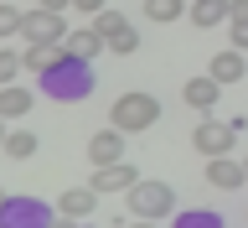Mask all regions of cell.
I'll use <instances>...</instances> for the list:
<instances>
[{
    "mask_svg": "<svg viewBox=\"0 0 248 228\" xmlns=\"http://www.w3.org/2000/svg\"><path fill=\"white\" fill-rule=\"evenodd\" d=\"M36 83H42L46 99L78 104V99H88V93H93V68H88V57H73V52H62V47H57L52 62L36 73Z\"/></svg>",
    "mask_w": 248,
    "mask_h": 228,
    "instance_id": "6da1fadb",
    "label": "cell"
},
{
    "mask_svg": "<svg viewBox=\"0 0 248 228\" xmlns=\"http://www.w3.org/2000/svg\"><path fill=\"white\" fill-rule=\"evenodd\" d=\"M160 120V99L155 93H124V99H114V109H108V124L119 130V135H135V130H150V124Z\"/></svg>",
    "mask_w": 248,
    "mask_h": 228,
    "instance_id": "7a4b0ae2",
    "label": "cell"
},
{
    "mask_svg": "<svg viewBox=\"0 0 248 228\" xmlns=\"http://www.w3.org/2000/svg\"><path fill=\"white\" fill-rule=\"evenodd\" d=\"M170 208H176V192H170V182H135V187H129V213L145 218V223H160V218H170Z\"/></svg>",
    "mask_w": 248,
    "mask_h": 228,
    "instance_id": "3957f363",
    "label": "cell"
},
{
    "mask_svg": "<svg viewBox=\"0 0 248 228\" xmlns=\"http://www.w3.org/2000/svg\"><path fill=\"white\" fill-rule=\"evenodd\" d=\"M21 31H26L31 47H62V36H67V21H62V11H26L21 16Z\"/></svg>",
    "mask_w": 248,
    "mask_h": 228,
    "instance_id": "277c9868",
    "label": "cell"
},
{
    "mask_svg": "<svg viewBox=\"0 0 248 228\" xmlns=\"http://www.w3.org/2000/svg\"><path fill=\"white\" fill-rule=\"evenodd\" d=\"M52 208L42 197H5L0 202V228H46Z\"/></svg>",
    "mask_w": 248,
    "mask_h": 228,
    "instance_id": "5b68a950",
    "label": "cell"
},
{
    "mask_svg": "<svg viewBox=\"0 0 248 228\" xmlns=\"http://www.w3.org/2000/svg\"><path fill=\"white\" fill-rule=\"evenodd\" d=\"M191 145H197L202 156H228V151H232V124H217V120H202L197 130H191Z\"/></svg>",
    "mask_w": 248,
    "mask_h": 228,
    "instance_id": "8992f818",
    "label": "cell"
},
{
    "mask_svg": "<svg viewBox=\"0 0 248 228\" xmlns=\"http://www.w3.org/2000/svg\"><path fill=\"white\" fill-rule=\"evenodd\" d=\"M140 182V171L129 161H108V166H93V192H129Z\"/></svg>",
    "mask_w": 248,
    "mask_h": 228,
    "instance_id": "52a82bcc",
    "label": "cell"
},
{
    "mask_svg": "<svg viewBox=\"0 0 248 228\" xmlns=\"http://www.w3.org/2000/svg\"><path fill=\"white\" fill-rule=\"evenodd\" d=\"M88 161L93 166H108V161H124V135L108 124V130H98V135L88 140Z\"/></svg>",
    "mask_w": 248,
    "mask_h": 228,
    "instance_id": "ba28073f",
    "label": "cell"
},
{
    "mask_svg": "<svg viewBox=\"0 0 248 228\" xmlns=\"http://www.w3.org/2000/svg\"><path fill=\"white\" fill-rule=\"evenodd\" d=\"M93 208H98V192H93V187H67V192L57 197V213L62 218H78V223L93 218Z\"/></svg>",
    "mask_w": 248,
    "mask_h": 228,
    "instance_id": "9c48e42d",
    "label": "cell"
},
{
    "mask_svg": "<svg viewBox=\"0 0 248 228\" xmlns=\"http://www.w3.org/2000/svg\"><path fill=\"white\" fill-rule=\"evenodd\" d=\"M207 182L232 192V187H243V161H232V156H207Z\"/></svg>",
    "mask_w": 248,
    "mask_h": 228,
    "instance_id": "30bf717a",
    "label": "cell"
},
{
    "mask_svg": "<svg viewBox=\"0 0 248 228\" xmlns=\"http://www.w3.org/2000/svg\"><path fill=\"white\" fill-rule=\"evenodd\" d=\"M181 99L191 109H202V114H207V109L217 104V99H222V83H212V78L202 73V78H186V88H181Z\"/></svg>",
    "mask_w": 248,
    "mask_h": 228,
    "instance_id": "8fae6325",
    "label": "cell"
},
{
    "mask_svg": "<svg viewBox=\"0 0 248 228\" xmlns=\"http://www.w3.org/2000/svg\"><path fill=\"white\" fill-rule=\"evenodd\" d=\"M243 73H248V62H243V52H238V47L217 52V57H212V68H207V78H212V83H238Z\"/></svg>",
    "mask_w": 248,
    "mask_h": 228,
    "instance_id": "7c38bea8",
    "label": "cell"
},
{
    "mask_svg": "<svg viewBox=\"0 0 248 228\" xmlns=\"http://www.w3.org/2000/svg\"><path fill=\"white\" fill-rule=\"evenodd\" d=\"M31 88H21V83H0V120H21V114H31Z\"/></svg>",
    "mask_w": 248,
    "mask_h": 228,
    "instance_id": "4fadbf2b",
    "label": "cell"
},
{
    "mask_svg": "<svg viewBox=\"0 0 248 228\" xmlns=\"http://www.w3.org/2000/svg\"><path fill=\"white\" fill-rule=\"evenodd\" d=\"M228 11H232V0H191V26H202V31H212L217 21H228Z\"/></svg>",
    "mask_w": 248,
    "mask_h": 228,
    "instance_id": "5bb4252c",
    "label": "cell"
},
{
    "mask_svg": "<svg viewBox=\"0 0 248 228\" xmlns=\"http://www.w3.org/2000/svg\"><path fill=\"white\" fill-rule=\"evenodd\" d=\"M62 52H73V57H98V52H104V36H98L93 26L67 31V36H62Z\"/></svg>",
    "mask_w": 248,
    "mask_h": 228,
    "instance_id": "9a60e30c",
    "label": "cell"
},
{
    "mask_svg": "<svg viewBox=\"0 0 248 228\" xmlns=\"http://www.w3.org/2000/svg\"><path fill=\"white\" fill-rule=\"evenodd\" d=\"M0 151L11 156V161H26V156H36V135H31V130H11Z\"/></svg>",
    "mask_w": 248,
    "mask_h": 228,
    "instance_id": "2e32d148",
    "label": "cell"
},
{
    "mask_svg": "<svg viewBox=\"0 0 248 228\" xmlns=\"http://www.w3.org/2000/svg\"><path fill=\"white\" fill-rule=\"evenodd\" d=\"M228 26H232V47H238V52H248V0H232Z\"/></svg>",
    "mask_w": 248,
    "mask_h": 228,
    "instance_id": "e0dca14e",
    "label": "cell"
},
{
    "mask_svg": "<svg viewBox=\"0 0 248 228\" xmlns=\"http://www.w3.org/2000/svg\"><path fill=\"white\" fill-rule=\"evenodd\" d=\"M145 16L160 21V26H170L176 16H186V0H145Z\"/></svg>",
    "mask_w": 248,
    "mask_h": 228,
    "instance_id": "ac0fdd59",
    "label": "cell"
},
{
    "mask_svg": "<svg viewBox=\"0 0 248 228\" xmlns=\"http://www.w3.org/2000/svg\"><path fill=\"white\" fill-rule=\"evenodd\" d=\"M124 26H129V16H124V11H108V5H104L98 16H93V31H98L104 42L114 36V31H124Z\"/></svg>",
    "mask_w": 248,
    "mask_h": 228,
    "instance_id": "d6986e66",
    "label": "cell"
},
{
    "mask_svg": "<svg viewBox=\"0 0 248 228\" xmlns=\"http://www.w3.org/2000/svg\"><path fill=\"white\" fill-rule=\"evenodd\" d=\"M176 228H222V213H207V208H186L176 218Z\"/></svg>",
    "mask_w": 248,
    "mask_h": 228,
    "instance_id": "ffe728a7",
    "label": "cell"
},
{
    "mask_svg": "<svg viewBox=\"0 0 248 228\" xmlns=\"http://www.w3.org/2000/svg\"><path fill=\"white\" fill-rule=\"evenodd\" d=\"M21 16H26V11H16L11 0H0V42H5V36H16V31H21Z\"/></svg>",
    "mask_w": 248,
    "mask_h": 228,
    "instance_id": "44dd1931",
    "label": "cell"
},
{
    "mask_svg": "<svg viewBox=\"0 0 248 228\" xmlns=\"http://www.w3.org/2000/svg\"><path fill=\"white\" fill-rule=\"evenodd\" d=\"M52 52H57V47H26V52H21V68H31V73H42L46 62H52Z\"/></svg>",
    "mask_w": 248,
    "mask_h": 228,
    "instance_id": "7402d4cb",
    "label": "cell"
},
{
    "mask_svg": "<svg viewBox=\"0 0 248 228\" xmlns=\"http://www.w3.org/2000/svg\"><path fill=\"white\" fill-rule=\"evenodd\" d=\"M16 73H21V52L0 47V83H16Z\"/></svg>",
    "mask_w": 248,
    "mask_h": 228,
    "instance_id": "603a6c76",
    "label": "cell"
},
{
    "mask_svg": "<svg viewBox=\"0 0 248 228\" xmlns=\"http://www.w3.org/2000/svg\"><path fill=\"white\" fill-rule=\"evenodd\" d=\"M67 5H73V11H83V16H98L108 0H67Z\"/></svg>",
    "mask_w": 248,
    "mask_h": 228,
    "instance_id": "cb8c5ba5",
    "label": "cell"
},
{
    "mask_svg": "<svg viewBox=\"0 0 248 228\" xmlns=\"http://www.w3.org/2000/svg\"><path fill=\"white\" fill-rule=\"evenodd\" d=\"M36 5H42V11H62V5H67V0H36Z\"/></svg>",
    "mask_w": 248,
    "mask_h": 228,
    "instance_id": "d4e9b609",
    "label": "cell"
},
{
    "mask_svg": "<svg viewBox=\"0 0 248 228\" xmlns=\"http://www.w3.org/2000/svg\"><path fill=\"white\" fill-rule=\"evenodd\" d=\"M46 228H78V218H62V223H46Z\"/></svg>",
    "mask_w": 248,
    "mask_h": 228,
    "instance_id": "484cf974",
    "label": "cell"
},
{
    "mask_svg": "<svg viewBox=\"0 0 248 228\" xmlns=\"http://www.w3.org/2000/svg\"><path fill=\"white\" fill-rule=\"evenodd\" d=\"M124 228H155V223H145V218H135V223H124Z\"/></svg>",
    "mask_w": 248,
    "mask_h": 228,
    "instance_id": "4316f807",
    "label": "cell"
},
{
    "mask_svg": "<svg viewBox=\"0 0 248 228\" xmlns=\"http://www.w3.org/2000/svg\"><path fill=\"white\" fill-rule=\"evenodd\" d=\"M0 145H5V120H0Z\"/></svg>",
    "mask_w": 248,
    "mask_h": 228,
    "instance_id": "83f0119b",
    "label": "cell"
},
{
    "mask_svg": "<svg viewBox=\"0 0 248 228\" xmlns=\"http://www.w3.org/2000/svg\"><path fill=\"white\" fill-rule=\"evenodd\" d=\"M78 228H98V223H88V218H83V223H78Z\"/></svg>",
    "mask_w": 248,
    "mask_h": 228,
    "instance_id": "f1b7e54d",
    "label": "cell"
},
{
    "mask_svg": "<svg viewBox=\"0 0 248 228\" xmlns=\"http://www.w3.org/2000/svg\"><path fill=\"white\" fill-rule=\"evenodd\" d=\"M243 182H248V156H243Z\"/></svg>",
    "mask_w": 248,
    "mask_h": 228,
    "instance_id": "f546056e",
    "label": "cell"
},
{
    "mask_svg": "<svg viewBox=\"0 0 248 228\" xmlns=\"http://www.w3.org/2000/svg\"><path fill=\"white\" fill-rule=\"evenodd\" d=\"M0 202H5V192H0Z\"/></svg>",
    "mask_w": 248,
    "mask_h": 228,
    "instance_id": "4dcf8cb0",
    "label": "cell"
}]
</instances>
